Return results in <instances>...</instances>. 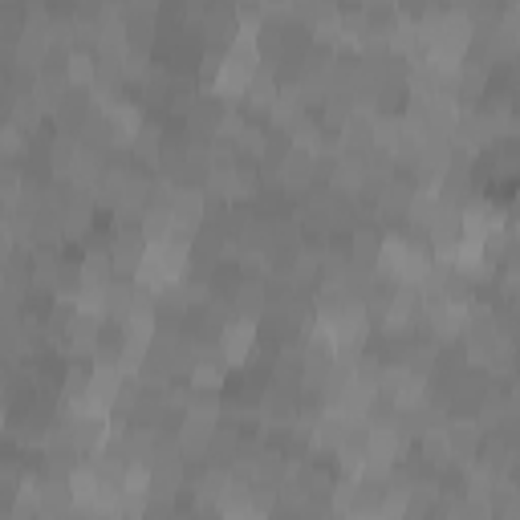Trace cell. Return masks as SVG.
<instances>
[{
  "mask_svg": "<svg viewBox=\"0 0 520 520\" xmlns=\"http://www.w3.org/2000/svg\"><path fill=\"white\" fill-rule=\"evenodd\" d=\"M130 151H135L139 159H147V163H159L163 159V130L143 122V130L135 135V143H130Z\"/></svg>",
  "mask_w": 520,
  "mask_h": 520,
  "instance_id": "30bf717a",
  "label": "cell"
},
{
  "mask_svg": "<svg viewBox=\"0 0 520 520\" xmlns=\"http://www.w3.org/2000/svg\"><path fill=\"white\" fill-rule=\"evenodd\" d=\"M90 220H94V200H90V195H86V200H74V204L61 208V232L65 236H86Z\"/></svg>",
  "mask_w": 520,
  "mask_h": 520,
  "instance_id": "ba28073f",
  "label": "cell"
},
{
  "mask_svg": "<svg viewBox=\"0 0 520 520\" xmlns=\"http://www.w3.org/2000/svg\"><path fill=\"white\" fill-rule=\"evenodd\" d=\"M317 155H309V151H301V147H293L289 155H285V163H281V179H285V187H293V191H305L309 183H313V175H317Z\"/></svg>",
  "mask_w": 520,
  "mask_h": 520,
  "instance_id": "277c9868",
  "label": "cell"
},
{
  "mask_svg": "<svg viewBox=\"0 0 520 520\" xmlns=\"http://www.w3.org/2000/svg\"><path fill=\"white\" fill-rule=\"evenodd\" d=\"M358 423H362V419H350V415H342V411H330V407H325V415L313 423V443L338 451V447H346V443L354 439Z\"/></svg>",
  "mask_w": 520,
  "mask_h": 520,
  "instance_id": "7a4b0ae2",
  "label": "cell"
},
{
  "mask_svg": "<svg viewBox=\"0 0 520 520\" xmlns=\"http://www.w3.org/2000/svg\"><path fill=\"white\" fill-rule=\"evenodd\" d=\"M13 252H17V232H13V224L5 216H0V269L13 260Z\"/></svg>",
  "mask_w": 520,
  "mask_h": 520,
  "instance_id": "9a60e30c",
  "label": "cell"
},
{
  "mask_svg": "<svg viewBox=\"0 0 520 520\" xmlns=\"http://www.w3.org/2000/svg\"><path fill=\"white\" fill-rule=\"evenodd\" d=\"M378 244H382V236H374L370 228H362V232L354 236V256L362 260V265H374V256H378Z\"/></svg>",
  "mask_w": 520,
  "mask_h": 520,
  "instance_id": "5bb4252c",
  "label": "cell"
},
{
  "mask_svg": "<svg viewBox=\"0 0 520 520\" xmlns=\"http://www.w3.org/2000/svg\"><path fill=\"white\" fill-rule=\"evenodd\" d=\"M78 151H82V143H78L74 135H57V139H53V147H49V159H53V171H61V175H70V167H74V159H78Z\"/></svg>",
  "mask_w": 520,
  "mask_h": 520,
  "instance_id": "7c38bea8",
  "label": "cell"
},
{
  "mask_svg": "<svg viewBox=\"0 0 520 520\" xmlns=\"http://www.w3.org/2000/svg\"><path fill=\"white\" fill-rule=\"evenodd\" d=\"M37 122H41V102H37L33 94L13 98V118H9V126H17L21 135H25V130H37Z\"/></svg>",
  "mask_w": 520,
  "mask_h": 520,
  "instance_id": "8fae6325",
  "label": "cell"
},
{
  "mask_svg": "<svg viewBox=\"0 0 520 520\" xmlns=\"http://www.w3.org/2000/svg\"><path fill=\"white\" fill-rule=\"evenodd\" d=\"M443 212V200H439V191L435 187H423V191H411V200H407V220L415 228H431V220Z\"/></svg>",
  "mask_w": 520,
  "mask_h": 520,
  "instance_id": "52a82bcc",
  "label": "cell"
},
{
  "mask_svg": "<svg viewBox=\"0 0 520 520\" xmlns=\"http://www.w3.org/2000/svg\"><path fill=\"white\" fill-rule=\"evenodd\" d=\"M224 378H228V362L220 354H204V358L191 362V386L195 390H220Z\"/></svg>",
  "mask_w": 520,
  "mask_h": 520,
  "instance_id": "8992f818",
  "label": "cell"
},
{
  "mask_svg": "<svg viewBox=\"0 0 520 520\" xmlns=\"http://www.w3.org/2000/svg\"><path fill=\"white\" fill-rule=\"evenodd\" d=\"M114 281V265H110V252H90L78 269V285H110Z\"/></svg>",
  "mask_w": 520,
  "mask_h": 520,
  "instance_id": "9c48e42d",
  "label": "cell"
},
{
  "mask_svg": "<svg viewBox=\"0 0 520 520\" xmlns=\"http://www.w3.org/2000/svg\"><path fill=\"white\" fill-rule=\"evenodd\" d=\"M236 309H240V317H248V321H256L260 317V309H265V289L260 285H240V293H236Z\"/></svg>",
  "mask_w": 520,
  "mask_h": 520,
  "instance_id": "4fadbf2b",
  "label": "cell"
},
{
  "mask_svg": "<svg viewBox=\"0 0 520 520\" xmlns=\"http://www.w3.org/2000/svg\"><path fill=\"white\" fill-rule=\"evenodd\" d=\"M143 236L139 232H122V236H114V244L106 248L110 252V265H114V273H126V277H135V269H139V260H143Z\"/></svg>",
  "mask_w": 520,
  "mask_h": 520,
  "instance_id": "3957f363",
  "label": "cell"
},
{
  "mask_svg": "<svg viewBox=\"0 0 520 520\" xmlns=\"http://www.w3.org/2000/svg\"><path fill=\"white\" fill-rule=\"evenodd\" d=\"M256 321H248V317H232V321H224V330H220V358L228 362V366H240V362H248V354H252V346H256Z\"/></svg>",
  "mask_w": 520,
  "mask_h": 520,
  "instance_id": "6da1fadb",
  "label": "cell"
},
{
  "mask_svg": "<svg viewBox=\"0 0 520 520\" xmlns=\"http://www.w3.org/2000/svg\"><path fill=\"white\" fill-rule=\"evenodd\" d=\"M65 512H74V496L65 476L41 480V520H65Z\"/></svg>",
  "mask_w": 520,
  "mask_h": 520,
  "instance_id": "5b68a950",
  "label": "cell"
}]
</instances>
